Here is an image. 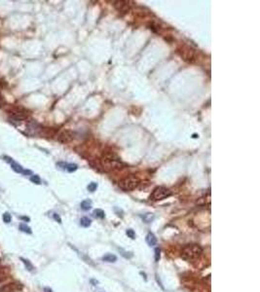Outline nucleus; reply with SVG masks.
<instances>
[{
  "label": "nucleus",
  "mask_w": 260,
  "mask_h": 292,
  "mask_svg": "<svg viewBox=\"0 0 260 292\" xmlns=\"http://www.w3.org/2000/svg\"><path fill=\"white\" fill-rule=\"evenodd\" d=\"M202 253H203L202 247L197 244H192L186 245L182 248L180 256L185 261L194 262L200 258Z\"/></svg>",
  "instance_id": "nucleus-1"
},
{
  "label": "nucleus",
  "mask_w": 260,
  "mask_h": 292,
  "mask_svg": "<svg viewBox=\"0 0 260 292\" xmlns=\"http://www.w3.org/2000/svg\"><path fill=\"white\" fill-rule=\"evenodd\" d=\"M139 184V180L135 176H127L123 178L119 181V187L123 190V191H133Z\"/></svg>",
  "instance_id": "nucleus-2"
},
{
  "label": "nucleus",
  "mask_w": 260,
  "mask_h": 292,
  "mask_svg": "<svg viewBox=\"0 0 260 292\" xmlns=\"http://www.w3.org/2000/svg\"><path fill=\"white\" fill-rule=\"evenodd\" d=\"M171 196V191L170 189L160 186L153 190L152 194L150 195V199L152 201H161V200L169 198Z\"/></svg>",
  "instance_id": "nucleus-3"
},
{
  "label": "nucleus",
  "mask_w": 260,
  "mask_h": 292,
  "mask_svg": "<svg viewBox=\"0 0 260 292\" xmlns=\"http://www.w3.org/2000/svg\"><path fill=\"white\" fill-rule=\"evenodd\" d=\"M179 54L181 56V57L183 60L187 62H195L197 61V54H196V51L194 49H192L191 47H188V46H183L179 49Z\"/></svg>",
  "instance_id": "nucleus-4"
},
{
  "label": "nucleus",
  "mask_w": 260,
  "mask_h": 292,
  "mask_svg": "<svg viewBox=\"0 0 260 292\" xmlns=\"http://www.w3.org/2000/svg\"><path fill=\"white\" fill-rule=\"evenodd\" d=\"M9 115H10V120L11 121H16V122H21L24 121L27 118V113L20 107H13L9 110Z\"/></svg>",
  "instance_id": "nucleus-5"
},
{
  "label": "nucleus",
  "mask_w": 260,
  "mask_h": 292,
  "mask_svg": "<svg viewBox=\"0 0 260 292\" xmlns=\"http://www.w3.org/2000/svg\"><path fill=\"white\" fill-rule=\"evenodd\" d=\"M74 136H75V134L72 130H64L61 131L59 135H57V140L61 143H68L74 139Z\"/></svg>",
  "instance_id": "nucleus-6"
},
{
  "label": "nucleus",
  "mask_w": 260,
  "mask_h": 292,
  "mask_svg": "<svg viewBox=\"0 0 260 292\" xmlns=\"http://www.w3.org/2000/svg\"><path fill=\"white\" fill-rule=\"evenodd\" d=\"M145 240H146V243H147V244L149 246H154L157 244V239L154 236V234H152V233H148L147 234L146 238H145Z\"/></svg>",
  "instance_id": "nucleus-7"
},
{
  "label": "nucleus",
  "mask_w": 260,
  "mask_h": 292,
  "mask_svg": "<svg viewBox=\"0 0 260 292\" xmlns=\"http://www.w3.org/2000/svg\"><path fill=\"white\" fill-rule=\"evenodd\" d=\"M126 1H117L115 2V8L120 12H125L129 9V6Z\"/></svg>",
  "instance_id": "nucleus-8"
},
{
  "label": "nucleus",
  "mask_w": 260,
  "mask_h": 292,
  "mask_svg": "<svg viewBox=\"0 0 260 292\" xmlns=\"http://www.w3.org/2000/svg\"><path fill=\"white\" fill-rule=\"evenodd\" d=\"M102 259H103V261H104V262L114 263V262H116L117 257H116V255H114V254H106V255H104V256H103Z\"/></svg>",
  "instance_id": "nucleus-9"
},
{
  "label": "nucleus",
  "mask_w": 260,
  "mask_h": 292,
  "mask_svg": "<svg viewBox=\"0 0 260 292\" xmlns=\"http://www.w3.org/2000/svg\"><path fill=\"white\" fill-rule=\"evenodd\" d=\"M141 218L143 219V221L145 222V223H150V222H152V221H153V219H154V214H153V213H150V212H148V213H144L143 215H141Z\"/></svg>",
  "instance_id": "nucleus-10"
},
{
  "label": "nucleus",
  "mask_w": 260,
  "mask_h": 292,
  "mask_svg": "<svg viewBox=\"0 0 260 292\" xmlns=\"http://www.w3.org/2000/svg\"><path fill=\"white\" fill-rule=\"evenodd\" d=\"M11 167H12V170H13L14 171L18 172V173H23V171H24V169H23V167H21V166H20V165H19L18 163L12 162V163H11Z\"/></svg>",
  "instance_id": "nucleus-11"
},
{
  "label": "nucleus",
  "mask_w": 260,
  "mask_h": 292,
  "mask_svg": "<svg viewBox=\"0 0 260 292\" xmlns=\"http://www.w3.org/2000/svg\"><path fill=\"white\" fill-rule=\"evenodd\" d=\"M92 208V201L91 200H85L81 203V208L83 210H89Z\"/></svg>",
  "instance_id": "nucleus-12"
},
{
  "label": "nucleus",
  "mask_w": 260,
  "mask_h": 292,
  "mask_svg": "<svg viewBox=\"0 0 260 292\" xmlns=\"http://www.w3.org/2000/svg\"><path fill=\"white\" fill-rule=\"evenodd\" d=\"M91 223H92V220L90 218H88V217H83V218H81V220H80V224H81V226H83V227H89V226L91 225Z\"/></svg>",
  "instance_id": "nucleus-13"
},
{
  "label": "nucleus",
  "mask_w": 260,
  "mask_h": 292,
  "mask_svg": "<svg viewBox=\"0 0 260 292\" xmlns=\"http://www.w3.org/2000/svg\"><path fill=\"white\" fill-rule=\"evenodd\" d=\"M19 228H20V230H21V232H25V233H26V234H31V233H32V232H31V229L28 227L26 224L21 223L20 226H19Z\"/></svg>",
  "instance_id": "nucleus-14"
},
{
  "label": "nucleus",
  "mask_w": 260,
  "mask_h": 292,
  "mask_svg": "<svg viewBox=\"0 0 260 292\" xmlns=\"http://www.w3.org/2000/svg\"><path fill=\"white\" fill-rule=\"evenodd\" d=\"M94 215H95L96 217H98V218H100V219H103V218H104V216H105V213H104V211L103 210V209H95L94 210Z\"/></svg>",
  "instance_id": "nucleus-15"
},
{
  "label": "nucleus",
  "mask_w": 260,
  "mask_h": 292,
  "mask_svg": "<svg viewBox=\"0 0 260 292\" xmlns=\"http://www.w3.org/2000/svg\"><path fill=\"white\" fill-rule=\"evenodd\" d=\"M77 165L76 164H66V171H67L68 172H73L77 170Z\"/></svg>",
  "instance_id": "nucleus-16"
},
{
  "label": "nucleus",
  "mask_w": 260,
  "mask_h": 292,
  "mask_svg": "<svg viewBox=\"0 0 260 292\" xmlns=\"http://www.w3.org/2000/svg\"><path fill=\"white\" fill-rule=\"evenodd\" d=\"M21 260L23 261V263L25 265V268L28 270V271H32L33 270V266L31 265V263L28 261V260H26V259H25V258H21Z\"/></svg>",
  "instance_id": "nucleus-17"
},
{
  "label": "nucleus",
  "mask_w": 260,
  "mask_h": 292,
  "mask_svg": "<svg viewBox=\"0 0 260 292\" xmlns=\"http://www.w3.org/2000/svg\"><path fill=\"white\" fill-rule=\"evenodd\" d=\"M97 188H98V183H96V182H91L88 185V190L90 192H95Z\"/></svg>",
  "instance_id": "nucleus-18"
},
{
  "label": "nucleus",
  "mask_w": 260,
  "mask_h": 292,
  "mask_svg": "<svg viewBox=\"0 0 260 292\" xmlns=\"http://www.w3.org/2000/svg\"><path fill=\"white\" fill-rule=\"evenodd\" d=\"M11 220H12V216H11V214H10V213H8V212H5V213L3 214V221H4L5 223H10V222H11Z\"/></svg>",
  "instance_id": "nucleus-19"
},
{
  "label": "nucleus",
  "mask_w": 260,
  "mask_h": 292,
  "mask_svg": "<svg viewBox=\"0 0 260 292\" xmlns=\"http://www.w3.org/2000/svg\"><path fill=\"white\" fill-rule=\"evenodd\" d=\"M30 180L35 184H41V179L39 178L38 175H32V176L30 177Z\"/></svg>",
  "instance_id": "nucleus-20"
},
{
  "label": "nucleus",
  "mask_w": 260,
  "mask_h": 292,
  "mask_svg": "<svg viewBox=\"0 0 260 292\" xmlns=\"http://www.w3.org/2000/svg\"><path fill=\"white\" fill-rule=\"evenodd\" d=\"M126 234L128 235V237L131 238V239H135V231L132 230V229H128L127 232H126Z\"/></svg>",
  "instance_id": "nucleus-21"
},
{
  "label": "nucleus",
  "mask_w": 260,
  "mask_h": 292,
  "mask_svg": "<svg viewBox=\"0 0 260 292\" xmlns=\"http://www.w3.org/2000/svg\"><path fill=\"white\" fill-rule=\"evenodd\" d=\"M160 249L159 248H155V261L156 262H158L159 261V259H160Z\"/></svg>",
  "instance_id": "nucleus-22"
},
{
  "label": "nucleus",
  "mask_w": 260,
  "mask_h": 292,
  "mask_svg": "<svg viewBox=\"0 0 260 292\" xmlns=\"http://www.w3.org/2000/svg\"><path fill=\"white\" fill-rule=\"evenodd\" d=\"M57 167H59V169H61V170H66V163H64V162H60V163H57Z\"/></svg>",
  "instance_id": "nucleus-23"
},
{
  "label": "nucleus",
  "mask_w": 260,
  "mask_h": 292,
  "mask_svg": "<svg viewBox=\"0 0 260 292\" xmlns=\"http://www.w3.org/2000/svg\"><path fill=\"white\" fill-rule=\"evenodd\" d=\"M5 103H6V100L4 98V97L2 96V94H0V108L3 107L5 105Z\"/></svg>",
  "instance_id": "nucleus-24"
},
{
  "label": "nucleus",
  "mask_w": 260,
  "mask_h": 292,
  "mask_svg": "<svg viewBox=\"0 0 260 292\" xmlns=\"http://www.w3.org/2000/svg\"><path fill=\"white\" fill-rule=\"evenodd\" d=\"M5 276H6V275L4 274V271H3V270H1V271H0V281H2L3 280L6 279Z\"/></svg>",
  "instance_id": "nucleus-25"
},
{
  "label": "nucleus",
  "mask_w": 260,
  "mask_h": 292,
  "mask_svg": "<svg viewBox=\"0 0 260 292\" xmlns=\"http://www.w3.org/2000/svg\"><path fill=\"white\" fill-rule=\"evenodd\" d=\"M53 216H54V219H55L56 221H57L59 223H62V219H61V217H60L59 215H57V213H54V215H53Z\"/></svg>",
  "instance_id": "nucleus-26"
},
{
  "label": "nucleus",
  "mask_w": 260,
  "mask_h": 292,
  "mask_svg": "<svg viewBox=\"0 0 260 292\" xmlns=\"http://www.w3.org/2000/svg\"><path fill=\"white\" fill-rule=\"evenodd\" d=\"M20 219H21V220L26 221V222H28V221H30V218H28V217H26V216H20Z\"/></svg>",
  "instance_id": "nucleus-27"
},
{
  "label": "nucleus",
  "mask_w": 260,
  "mask_h": 292,
  "mask_svg": "<svg viewBox=\"0 0 260 292\" xmlns=\"http://www.w3.org/2000/svg\"><path fill=\"white\" fill-rule=\"evenodd\" d=\"M31 173H32V171H27V170H24V171H23V174H24V175L31 174Z\"/></svg>",
  "instance_id": "nucleus-28"
},
{
  "label": "nucleus",
  "mask_w": 260,
  "mask_h": 292,
  "mask_svg": "<svg viewBox=\"0 0 260 292\" xmlns=\"http://www.w3.org/2000/svg\"><path fill=\"white\" fill-rule=\"evenodd\" d=\"M4 159H5V161H6V162H9V163H12V162H13V161H12V159H11L10 157L4 156Z\"/></svg>",
  "instance_id": "nucleus-29"
},
{
  "label": "nucleus",
  "mask_w": 260,
  "mask_h": 292,
  "mask_svg": "<svg viewBox=\"0 0 260 292\" xmlns=\"http://www.w3.org/2000/svg\"><path fill=\"white\" fill-rule=\"evenodd\" d=\"M44 291H45V292H53V291H52V289H50V288H47V287H46V288L44 289Z\"/></svg>",
  "instance_id": "nucleus-30"
}]
</instances>
